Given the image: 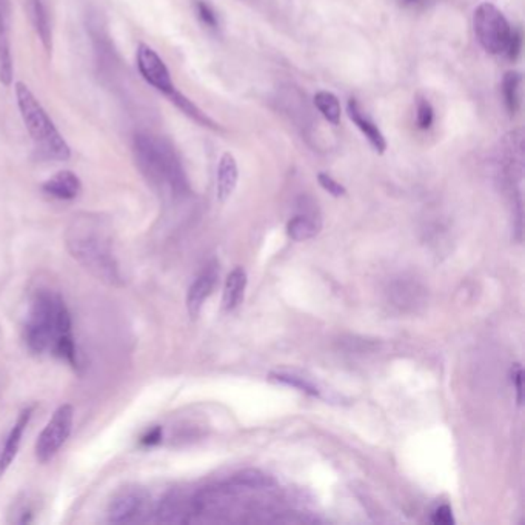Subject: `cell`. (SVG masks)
I'll return each instance as SVG.
<instances>
[{
  "instance_id": "cell-1",
  "label": "cell",
  "mask_w": 525,
  "mask_h": 525,
  "mask_svg": "<svg viewBox=\"0 0 525 525\" xmlns=\"http://www.w3.org/2000/svg\"><path fill=\"white\" fill-rule=\"evenodd\" d=\"M65 244L70 255L96 279L111 286L122 284L111 227L104 218L94 214L74 216L65 233Z\"/></svg>"
},
{
  "instance_id": "cell-2",
  "label": "cell",
  "mask_w": 525,
  "mask_h": 525,
  "mask_svg": "<svg viewBox=\"0 0 525 525\" xmlns=\"http://www.w3.org/2000/svg\"><path fill=\"white\" fill-rule=\"evenodd\" d=\"M136 165L148 183L161 192L183 194L187 177L170 142L150 133H137L133 139Z\"/></svg>"
},
{
  "instance_id": "cell-3",
  "label": "cell",
  "mask_w": 525,
  "mask_h": 525,
  "mask_svg": "<svg viewBox=\"0 0 525 525\" xmlns=\"http://www.w3.org/2000/svg\"><path fill=\"white\" fill-rule=\"evenodd\" d=\"M71 314L62 297L41 290L33 296L23 323V341L33 354L52 350L54 341L71 333Z\"/></svg>"
},
{
  "instance_id": "cell-4",
  "label": "cell",
  "mask_w": 525,
  "mask_h": 525,
  "mask_svg": "<svg viewBox=\"0 0 525 525\" xmlns=\"http://www.w3.org/2000/svg\"><path fill=\"white\" fill-rule=\"evenodd\" d=\"M17 105L21 109L22 119L25 124L26 131L32 136L34 146L39 156L48 161L65 162L71 156V150L68 146L63 136L59 133L54 122L50 119L47 111L36 96L32 93L23 82H17Z\"/></svg>"
},
{
  "instance_id": "cell-5",
  "label": "cell",
  "mask_w": 525,
  "mask_h": 525,
  "mask_svg": "<svg viewBox=\"0 0 525 525\" xmlns=\"http://www.w3.org/2000/svg\"><path fill=\"white\" fill-rule=\"evenodd\" d=\"M473 26L474 34L485 52L494 56L504 54L511 34V26L500 8L489 2L481 4L474 10Z\"/></svg>"
},
{
  "instance_id": "cell-6",
  "label": "cell",
  "mask_w": 525,
  "mask_h": 525,
  "mask_svg": "<svg viewBox=\"0 0 525 525\" xmlns=\"http://www.w3.org/2000/svg\"><path fill=\"white\" fill-rule=\"evenodd\" d=\"M74 410L73 407H59L54 411L52 419L48 421L47 427L39 435L36 441V458L39 463L47 464L52 461L59 450L63 447V444L68 441L73 428Z\"/></svg>"
},
{
  "instance_id": "cell-7",
  "label": "cell",
  "mask_w": 525,
  "mask_h": 525,
  "mask_svg": "<svg viewBox=\"0 0 525 525\" xmlns=\"http://www.w3.org/2000/svg\"><path fill=\"white\" fill-rule=\"evenodd\" d=\"M151 496L145 489L128 485L116 492L109 501L107 516L113 524H130L150 515Z\"/></svg>"
},
{
  "instance_id": "cell-8",
  "label": "cell",
  "mask_w": 525,
  "mask_h": 525,
  "mask_svg": "<svg viewBox=\"0 0 525 525\" xmlns=\"http://www.w3.org/2000/svg\"><path fill=\"white\" fill-rule=\"evenodd\" d=\"M136 59H137V70L146 84L156 89L159 93L165 94L167 98L176 89L167 65L153 48L141 43L137 48Z\"/></svg>"
},
{
  "instance_id": "cell-9",
  "label": "cell",
  "mask_w": 525,
  "mask_h": 525,
  "mask_svg": "<svg viewBox=\"0 0 525 525\" xmlns=\"http://www.w3.org/2000/svg\"><path fill=\"white\" fill-rule=\"evenodd\" d=\"M33 411H34L33 407H28V408L22 411L19 417H17L16 424L11 428L10 435L6 436L4 444H0V467H2L4 473L8 470L13 461L16 459L17 452L21 448L22 436L25 433L26 427L32 421Z\"/></svg>"
},
{
  "instance_id": "cell-10",
  "label": "cell",
  "mask_w": 525,
  "mask_h": 525,
  "mask_svg": "<svg viewBox=\"0 0 525 525\" xmlns=\"http://www.w3.org/2000/svg\"><path fill=\"white\" fill-rule=\"evenodd\" d=\"M42 190L48 196L59 201H73L82 192V183L76 173L63 170L45 181Z\"/></svg>"
},
{
  "instance_id": "cell-11",
  "label": "cell",
  "mask_w": 525,
  "mask_h": 525,
  "mask_svg": "<svg viewBox=\"0 0 525 525\" xmlns=\"http://www.w3.org/2000/svg\"><path fill=\"white\" fill-rule=\"evenodd\" d=\"M216 277H218L216 271L213 268H207L196 277V281L192 282V286H190L187 295V310L188 314L192 319L199 316L203 304L213 292L214 286H216Z\"/></svg>"
},
{
  "instance_id": "cell-12",
  "label": "cell",
  "mask_w": 525,
  "mask_h": 525,
  "mask_svg": "<svg viewBox=\"0 0 525 525\" xmlns=\"http://www.w3.org/2000/svg\"><path fill=\"white\" fill-rule=\"evenodd\" d=\"M347 113H349L350 119L353 120L354 126L358 127L359 130L362 131V135L369 139L371 146L375 148L380 155H382L387 150V141H385L384 135L380 133L375 122L370 119L369 116L365 115L358 100L350 99L347 104Z\"/></svg>"
},
{
  "instance_id": "cell-13",
  "label": "cell",
  "mask_w": 525,
  "mask_h": 525,
  "mask_svg": "<svg viewBox=\"0 0 525 525\" xmlns=\"http://www.w3.org/2000/svg\"><path fill=\"white\" fill-rule=\"evenodd\" d=\"M13 82V54L10 42V10L0 8V84Z\"/></svg>"
},
{
  "instance_id": "cell-14",
  "label": "cell",
  "mask_w": 525,
  "mask_h": 525,
  "mask_svg": "<svg viewBox=\"0 0 525 525\" xmlns=\"http://www.w3.org/2000/svg\"><path fill=\"white\" fill-rule=\"evenodd\" d=\"M239 181L238 162L231 153H224L218 165V199L220 202H227Z\"/></svg>"
},
{
  "instance_id": "cell-15",
  "label": "cell",
  "mask_w": 525,
  "mask_h": 525,
  "mask_svg": "<svg viewBox=\"0 0 525 525\" xmlns=\"http://www.w3.org/2000/svg\"><path fill=\"white\" fill-rule=\"evenodd\" d=\"M28 13L32 19L34 32L41 39L45 52H52V28L50 11H48L45 0H30L28 2Z\"/></svg>"
},
{
  "instance_id": "cell-16",
  "label": "cell",
  "mask_w": 525,
  "mask_h": 525,
  "mask_svg": "<svg viewBox=\"0 0 525 525\" xmlns=\"http://www.w3.org/2000/svg\"><path fill=\"white\" fill-rule=\"evenodd\" d=\"M245 288H247V273L244 268L238 267L230 273L225 282L224 297H222L225 312H233L239 307L244 301Z\"/></svg>"
},
{
  "instance_id": "cell-17",
  "label": "cell",
  "mask_w": 525,
  "mask_h": 525,
  "mask_svg": "<svg viewBox=\"0 0 525 525\" xmlns=\"http://www.w3.org/2000/svg\"><path fill=\"white\" fill-rule=\"evenodd\" d=\"M321 225L317 224L316 219L310 218L307 214H299L293 218L286 225V233L296 242L313 239L319 233Z\"/></svg>"
},
{
  "instance_id": "cell-18",
  "label": "cell",
  "mask_w": 525,
  "mask_h": 525,
  "mask_svg": "<svg viewBox=\"0 0 525 525\" xmlns=\"http://www.w3.org/2000/svg\"><path fill=\"white\" fill-rule=\"evenodd\" d=\"M168 99L172 100L173 104L176 105L177 108L183 111V115H187L188 117H192L194 122H198L199 126L209 127V128H218V126L214 124L213 120L210 119L209 116L203 113L202 109L199 108L198 105L192 104V100L185 98L183 93H179L177 89H174Z\"/></svg>"
},
{
  "instance_id": "cell-19",
  "label": "cell",
  "mask_w": 525,
  "mask_h": 525,
  "mask_svg": "<svg viewBox=\"0 0 525 525\" xmlns=\"http://www.w3.org/2000/svg\"><path fill=\"white\" fill-rule=\"evenodd\" d=\"M520 74L516 71H507L502 79V96H504L505 108L510 116H515L520 109Z\"/></svg>"
},
{
  "instance_id": "cell-20",
  "label": "cell",
  "mask_w": 525,
  "mask_h": 525,
  "mask_svg": "<svg viewBox=\"0 0 525 525\" xmlns=\"http://www.w3.org/2000/svg\"><path fill=\"white\" fill-rule=\"evenodd\" d=\"M314 105L316 108L321 111V115L332 124V126H338L341 122V104L339 99L330 91H319L314 96Z\"/></svg>"
},
{
  "instance_id": "cell-21",
  "label": "cell",
  "mask_w": 525,
  "mask_h": 525,
  "mask_svg": "<svg viewBox=\"0 0 525 525\" xmlns=\"http://www.w3.org/2000/svg\"><path fill=\"white\" fill-rule=\"evenodd\" d=\"M233 483L248 489H268L275 485V481L268 474L262 473L259 470H244L240 473L234 474Z\"/></svg>"
},
{
  "instance_id": "cell-22",
  "label": "cell",
  "mask_w": 525,
  "mask_h": 525,
  "mask_svg": "<svg viewBox=\"0 0 525 525\" xmlns=\"http://www.w3.org/2000/svg\"><path fill=\"white\" fill-rule=\"evenodd\" d=\"M270 380H276V382H281V384L290 385V387H295V389H299V390L307 393V395L316 396V398L321 396V391H319L316 385L310 382L307 378H302V376L293 375V373H284V371H276V373H270Z\"/></svg>"
},
{
  "instance_id": "cell-23",
  "label": "cell",
  "mask_w": 525,
  "mask_h": 525,
  "mask_svg": "<svg viewBox=\"0 0 525 525\" xmlns=\"http://www.w3.org/2000/svg\"><path fill=\"white\" fill-rule=\"evenodd\" d=\"M34 509H33L32 501L28 498H21L13 502L10 513H8V522L10 524H28L32 522Z\"/></svg>"
},
{
  "instance_id": "cell-24",
  "label": "cell",
  "mask_w": 525,
  "mask_h": 525,
  "mask_svg": "<svg viewBox=\"0 0 525 525\" xmlns=\"http://www.w3.org/2000/svg\"><path fill=\"white\" fill-rule=\"evenodd\" d=\"M433 120H435V109H433L432 104L428 100L422 99L417 100V126L419 130H430L433 126Z\"/></svg>"
},
{
  "instance_id": "cell-25",
  "label": "cell",
  "mask_w": 525,
  "mask_h": 525,
  "mask_svg": "<svg viewBox=\"0 0 525 525\" xmlns=\"http://www.w3.org/2000/svg\"><path fill=\"white\" fill-rule=\"evenodd\" d=\"M317 181L321 183V187H323L325 192H330V194L334 196V198H342V196H345V192H347V190H345L343 185L336 183L333 177L328 176L325 173H319V174H317Z\"/></svg>"
},
{
  "instance_id": "cell-26",
  "label": "cell",
  "mask_w": 525,
  "mask_h": 525,
  "mask_svg": "<svg viewBox=\"0 0 525 525\" xmlns=\"http://www.w3.org/2000/svg\"><path fill=\"white\" fill-rule=\"evenodd\" d=\"M520 50H522V32L520 28H516V30L513 28L504 52L510 61L515 62L516 59L520 58Z\"/></svg>"
},
{
  "instance_id": "cell-27",
  "label": "cell",
  "mask_w": 525,
  "mask_h": 525,
  "mask_svg": "<svg viewBox=\"0 0 525 525\" xmlns=\"http://www.w3.org/2000/svg\"><path fill=\"white\" fill-rule=\"evenodd\" d=\"M196 13H198L199 19H201L202 23H205V25L210 26V28H216V26H218V16H216V11H214L207 2L198 0V2H196Z\"/></svg>"
},
{
  "instance_id": "cell-28",
  "label": "cell",
  "mask_w": 525,
  "mask_h": 525,
  "mask_svg": "<svg viewBox=\"0 0 525 525\" xmlns=\"http://www.w3.org/2000/svg\"><path fill=\"white\" fill-rule=\"evenodd\" d=\"M433 524L437 525H452L455 524V518H453V511L450 505H441L439 509L433 513Z\"/></svg>"
},
{
  "instance_id": "cell-29",
  "label": "cell",
  "mask_w": 525,
  "mask_h": 525,
  "mask_svg": "<svg viewBox=\"0 0 525 525\" xmlns=\"http://www.w3.org/2000/svg\"><path fill=\"white\" fill-rule=\"evenodd\" d=\"M511 380L515 384L516 402H518V406H522V367H520V364L513 365Z\"/></svg>"
},
{
  "instance_id": "cell-30",
  "label": "cell",
  "mask_w": 525,
  "mask_h": 525,
  "mask_svg": "<svg viewBox=\"0 0 525 525\" xmlns=\"http://www.w3.org/2000/svg\"><path fill=\"white\" fill-rule=\"evenodd\" d=\"M162 441V428L161 427H155L151 428L148 432L141 437L142 445L145 447H153V445H157L159 442Z\"/></svg>"
},
{
  "instance_id": "cell-31",
  "label": "cell",
  "mask_w": 525,
  "mask_h": 525,
  "mask_svg": "<svg viewBox=\"0 0 525 525\" xmlns=\"http://www.w3.org/2000/svg\"><path fill=\"white\" fill-rule=\"evenodd\" d=\"M422 2H424V0H399V4L402 6H417V5H421Z\"/></svg>"
},
{
  "instance_id": "cell-32",
  "label": "cell",
  "mask_w": 525,
  "mask_h": 525,
  "mask_svg": "<svg viewBox=\"0 0 525 525\" xmlns=\"http://www.w3.org/2000/svg\"><path fill=\"white\" fill-rule=\"evenodd\" d=\"M2 474H4V472H2V467H0V478H2Z\"/></svg>"
}]
</instances>
